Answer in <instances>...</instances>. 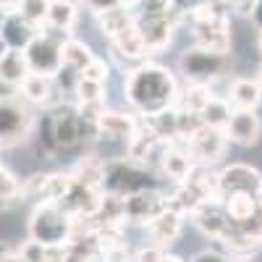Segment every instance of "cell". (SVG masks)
Here are the masks:
<instances>
[{
  "instance_id": "cell-1",
  "label": "cell",
  "mask_w": 262,
  "mask_h": 262,
  "mask_svg": "<svg viewBox=\"0 0 262 262\" xmlns=\"http://www.w3.org/2000/svg\"><path fill=\"white\" fill-rule=\"evenodd\" d=\"M179 81L170 69L160 63H139L126 71L123 79V97L128 107L139 118H155L179 102Z\"/></svg>"
},
{
  "instance_id": "cell-2",
  "label": "cell",
  "mask_w": 262,
  "mask_h": 262,
  "mask_svg": "<svg viewBox=\"0 0 262 262\" xmlns=\"http://www.w3.org/2000/svg\"><path fill=\"white\" fill-rule=\"evenodd\" d=\"M90 128L95 126L76 111V105L60 102V105H53L42 118H37L32 137L37 139L39 152H45L48 158H55L58 152L81 144Z\"/></svg>"
},
{
  "instance_id": "cell-3",
  "label": "cell",
  "mask_w": 262,
  "mask_h": 262,
  "mask_svg": "<svg viewBox=\"0 0 262 262\" xmlns=\"http://www.w3.org/2000/svg\"><path fill=\"white\" fill-rule=\"evenodd\" d=\"M27 238L45 247H66L74 238V215H69L55 202L34 205L27 226Z\"/></svg>"
},
{
  "instance_id": "cell-4",
  "label": "cell",
  "mask_w": 262,
  "mask_h": 262,
  "mask_svg": "<svg viewBox=\"0 0 262 262\" xmlns=\"http://www.w3.org/2000/svg\"><path fill=\"white\" fill-rule=\"evenodd\" d=\"M179 74L186 79V84H205L210 86L212 81L223 79L231 74V55L212 53L205 48H186L179 55Z\"/></svg>"
},
{
  "instance_id": "cell-5",
  "label": "cell",
  "mask_w": 262,
  "mask_h": 262,
  "mask_svg": "<svg viewBox=\"0 0 262 262\" xmlns=\"http://www.w3.org/2000/svg\"><path fill=\"white\" fill-rule=\"evenodd\" d=\"M189 21H191V37L196 48L231 55V21L223 11L210 6L200 13L189 16Z\"/></svg>"
},
{
  "instance_id": "cell-6",
  "label": "cell",
  "mask_w": 262,
  "mask_h": 262,
  "mask_svg": "<svg viewBox=\"0 0 262 262\" xmlns=\"http://www.w3.org/2000/svg\"><path fill=\"white\" fill-rule=\"evenodd\" d=\"M142 189H152V176L149 168L128 160V158H118V160H105V176H102V191L113 194V196H128Z\"/></svg>"
},
{
  "instance_id": "cell-7",
  "label": "cell",
  "mask_w": 262,
  "mask_h": 262,
  "mask_svg": "<svg viewBox=\"0 0 262 262\" xmlns=\"http://www.w3.org/2000/svg\"><path fill=\"white\" fill-rule=\"evenodd\" d=\"M34 123L37 116L21 100L0 97V149L29 142L34 134Z\"/></svg>"
},
{
  "instance_id": "cell-8",
  "label": "cell",
  "mask_w": 262,
  "mask_h": 262,
  "mask_svg": "<svg viewBox=\"0 0 262 262\" xmlns=\"http://www.w3.org/2000/svg\"><path fill=\"white\" fill-rule=\"evenodd\" d=\"M63 39L48 29H42L24 50L32 74H42V76H55L63 69Z\"/></svg>"
},
{
  "instance_id": "cell-9",
  "label": "cell",
  "mask_w": 262,
  "mask_h": 262,
  "mask_svg": "<svg viewBox=\"0 0 262 262\" xmlns=\"http://www.w3.org/2000/svg\"><path fill=\"white\" fill-rule=\"evenodd\" d=\"M228 137H226V131L223 128H212V126H200L194 131V134L181 144L189 155H191V160H194V165H215V163H221L223 158H226V152H228Z\"/></svg>"
},
{
  "instance_id": "cell-10",
  "label": "cell",
  "mask_w": 262,
  "mask_h": 262,
  "mask_svg": "<svg viewBox=\"0 0 262 262\" xmlns=\"http://www.w3.org/2000/svg\"><path fill=\"white\" fill-rule=\"evenodd\" d=\"M134 16H137L134 27L139 29V34H142V39H144L149 55L163 53L170 42H173V32H176L179 18H176V13H173L170 8H165V11H152V13H134Z\"/></svg>"
},
{
  "instance_id": "cell-11",
  "label": "cell",
  "mask_w": 262,
  "mask_h": 262,
  "mask_svg": "<svg viewBox=\"0 0 262 262\" xmlns=\"http://www.w3.org/2000/svg\"><path fill=\"white\" fill-rule=\"evenodd\" d=\"M217 244L231 259H252V254L262 249V226L257 217L247 223H231V228Z\"/></svg>"
},
{
  "instance_id": "cell-12",
  "label": "cell",
  "mask_w": 262,
  "mask_h": 262,
  "mask_svg": "<svg viewBox=\"0 0 262 262\" xmlns=\"http://www.w3.org/2000/svg\"><path fill=\"white\" fill-rule=\"evenodd\" d=\"M168 207V196L160 194L155 186L152 189H142L123 196V215H126V223H137V226H149L155 217Z\"/></svg>"
},
{
  "instance_id": "cell-13",
  "label": "cell",
  "mask_w": 262,
  "mask_h": 262,
  "mask_svg": "<svg viewBox=\"0 0 262 262\" xmlns=\"http://www.w3.org/2000/svg\"><path fill=\"white\" fill-rule=\"evenodd\" d=\"M221 179V191L226 194H252V196H262V173L247 163H231L217 170Z\"/></svg>"
},
{
  "instance_id": "cell-14",
  "label": "cell",
  "mask_w": 262,
  "mask_h": 262,
  "mask_svg": "<svg viewBox=\"0 0 262 262\" xmlns=\"http://www.w3.org/2000/svg\"><path fill=\"white\" fill-rule=\"evenodd\" d=\"M223 131L231 144L254 147L262 139V118L257 116V111H238V107H233Z\"/></svg>"
},
{
  "instance_id": "cell-15",
  "label": "cell",
  "mask_w": 262,
  "mask_h": 262,
  "mask_svg": "<svg viewBox=\"0 0 262 262\" xmlns=\"http://www.w3.org/2000/svg\"><path fill=\"white\" fill-rule=\"evenodd\" d=\"M189 217L196 226V231H202L207 238H212V242H221L226 236V231L231 228V221L223 210V202H202Z\"/></svg>"
},
{
  "instance_id": "cell-16",
  "label": "cell",
  "mask_w": 262,
  "mask_h": 262,
  "mask_svg": "<svg viewBox=\"0 0 262 262\" xmlns=\"http://www.w3.org/2000/svg\"><path fill=\"white\" fill-rule=\"evenodd\" d=\"M111 53H113L116 60H121L123 66H131V69L149 58V50H147L137 27H131L123 34H118L116 39H111Z\"/></svg>"
},
{
  "instance_id": "cell-17",
  "label": "cell",
  "mask_w": 262,
  "mask_h": 262,
  "mask_svg": "<svg viewBox=\"0 0 262 262\" xmlns=\"http://www.w3.org/2000/svg\"><path fill=\"white\" fill-rule=\"evenodd\" d=\"M184 217H186V215H181L179 210L165 207V210L155 217V221L147 226V233H149V238H152V244H158V247H163V249H168L170 244H176L179 236H181V231H184Z\"/></svg>"
},
{
  "instance_id": "cell-18",
  "label": "cell",
  "mask_w": 262,
  "mask_h": 262,
  "mask_svg": "<svg viewBox=\"0 0 262 262\" xmlns=\"http://www.w3.org/2000/svg\"><path fill=\"white\" fill-rule=\"evenodd\" d=\"M137 123L139 118L134 113H121V111H105L102 116L95 118V131L100 137H107V139H121V142H128L137 131Z\"/></svg>"
},
{
  "instance_id": "cell-19",
  "label": "cell",
  "mask_w": 262,
  "mask_h": 262,
  "mask_svg": "<svg viewBox=\"0 0 262 262\" xmlns=\"http://www.w3.org/2000/svg\"><path fill=\"white\" fill-rule=\"evenodd\" d=\"M79 24V3L76 0H50V11L45 18V29L60 37H71Z\"/></svg>"
},
{
  "instance_id": "cell-20",
  "label": "cell",
  "mask_w": 262,
  "mask_h": 262,
  "mask_svg": "<svg viewBox=\"0 0 262 262\" xmlns=\"http://www.w3.org/2000/svg\"><path fill=\"white\" fill-rule=\"evenodd\" d=\"M191 168H194V160L181 144H168L165 152L160 155V163H158V170L165 179H170L173 184H184L189 179Z\"/></svg>"
},
{
  "instance_id": "cell-21",
  "label": "cell",
  "mask_w": 262,
  "mask_h": 262,
  "mask_svg": "<svg viewBox=\"0 0 262 262\" xmlns=\"http://www.w3.org/2000/svg\"><path fill=\"white\" fill-rule=\"evenodd\" d=\"M39 32H42L39 27L29 24V21L18 13H6V21H3V27H0V37L6 39V45L11 50H27V45Z\"/></svg>"
},
{
  "instance_id": "cell-22",
  "label": "cell",
  "mask_w": 262,
  "mask_h": 262,
  "mask_svg": "<svg viewBox=\"0 0 262 262\" xmlns=\"http://www.w3.org/2000/svg\"><path fill=\"white\" fill-rule=\"evenodd\" d=\"M18 95L32 105H42V107H53L55 105V81L53 76H42V74H29L18 86Z\"/></svg>"
},
{
  "instance_id": "cell-23",
  "label": "cell",
  "mask_w": 262,
  "mask_h": 262,
  "mask_svg": "<svg viewBox=\"0 0 262 262\" xmlns=\"http://www.w3.org/2000/svg\"><path fill=\"white\" fill-rule=\"evenodd\" d=\"M184 184H189L196 194H200L202 202H223L221 179H217V170L210 168V165H194Z\"/></svg>"
},
{
  "instance_id": "cell-24",
  "label": "cell",
  "mask_w": 262,
  "mask_h": 262,
  "mask_svg": "<svg viewBox=\"0 0 262 262\" xmlns=\"http://www.w3.org/2000/svg\"><path fill=\"white\" fill-rule=\"evenodd\" d=\"M228 102L238 111H257L262 102V86L252 76H236L228 86Z\"/></svg>"
},
{
  "instance_id": "cell-25",
  "label": "cell",
  "mask_w": 262,
  "mask_h": 262,
  "mask_svg": "<svg viewBox=\"0 0 262 262\" xmlns=\"http://www.w3.org/2000/svg\"><path fill=\"white\" fill-rule=\"evenodd\" d=\"M134 8H126V6H113V8H107V11H100L95 13V24L97 29L107 37V39H116L118 34H123L126 29L134 27Z\"/></svg>"
},
{
  "instance_id": "cell-26",
  "label": "cell",
  "mask_w": 262,
  "mask_h": 262,
  "mask_svg": "<svg viewBox=\"0 0 262 262\" xmlns=\"http://www.w3.org/2000/svg\"><path fill=\"white\" fill-rule=\"evenodd\" d=\"M32 74L29 60L24 55V50H8L3 58H0V84L11 86V90H18L21 81Z\"/></svg>"
},
{
  "instance_id": "cell-27",
  "label": "cell",
  "mask_w": 262,
  "mask_h": 262,
  "mask_svg": "<svg viewBox=\"0 0 262 262\" xmlns=\"http://www.w3.org/2000/svg\"><path fill=\"white\" fill-rule=\"evenodd\" d=\"M223 210L231 223H247L257 217L259 200L252 194H226L223 196Z\"/></svg>"
},
{
  "instance_id": "cell-28",
  "label": "cell",
  "mask_w": 262,
  "mask_h": 262,
  "mask_svg": "<svg viewBox=\"0 0 262 262\" xmlns=\"http://www.w3.org/2000/svg\"><path fill=\"white\" fill-rule=\"evenodd\" d=\"M71 176L76 184L90 186V189H102V176H105V160L97 155H84L74 168Z\"/></svg>"
},
{
  "instance_id": "cell-29",
  "label": "cell",
  "mask_w": 262,
  "mask_h": 262,
  "mask_svg": "<svg viewBox=\"0 0 262 262\" xmlns=\"http://www.w3.org/2000/svg\"><path fill=\"white\" fill-rule=\"evenodd\" d=\"M95 58L97 55L92 53L90 42H84L79 37H66L63 39V66H69V69H74V71L81 74Z\"/></svg>"
},
{
  "instance_id": "cell-30",
  "label": "cell",
  "mask_w": 262,
  "mask_h": 262,
  "mask_svg": "<svg viewBox=\"0 0 262 262\" xmlns=\"http://www.w3.org/2000/svg\"><path fill=\"white\" fill-rule=\"evenodd\" d=\"M212 86H205V84H186V90L184 95H179V102L176 107H181V111L186 113H194V116H200L205 111V105L212 100Z\"/></svg>"
},
{
  "instance_id": "cell-31",
  "label": "cell",
  "mask_w": 262,
  "mask_h": 262,
  "mask_svg": "<svg viewBox=\"0 0 262 262\" xmlns=\"http://www.w3.org/2000/svg\"><path fill=\"white\" fill-rule=\"evenodd\" d=\"M231 113H233V105L228 102V97L226 95H212V100L205 105V111L200 113V121L205 126H212V128H226Z\"/></svg>"
},
{
  "instance_id": "cell-32",
  "label": "cell",
  "mask_w": 262,
  "mask_h": 262,
  "mask_svg": "<svg viewBox=\"0 0 262 262\" xmlns=\"http://www.w3.org/2000/svg\"><path fill=\"white\" fill-rule=\"evenodd\" d=\"M21 202V181L8 168L0 165V210H8Z\"/></svg>"
},
{
  "instance_id": "cell-33",
  "label": "cell",
  "mask_w": 262,
  "mask_h": 262,
  "mask_svg": "<svg viewBox=\"0 0 262 262\" xmlns=\"http://www.w3.org/2000/svg\"><path fill=\"white\" fill-rule=\"evenodd\" d=\"M48 11H50V0H21L18 6V16H24L29 24L45 29V18H48Z\"/></svg>"
},
{
  "instance_id": "cell-34",
  "label": "cell",
  "mask_w": 262,
  "mask_h": 262,
  "mask_svg": "<svg viewBox=\"0 0 262 262\" xmlns=\"http://www.w3.org/2000/svg\"><path fill=\"white\" fill-rule=\"evenodd\" d=\"M74 97H76V105H84V102H102V100H105V84H97V81H92V79L79 76L76 90H74Z\"/></svg>"
},
{
  "instance_id": "cell-35",
  "label": "cell",
  "mask_w": 262,
  "mask_h": 262,
  "mask_svg": "<svg viewBox=\"0 0 262 262\" xmlns=\"http://www.w3.org/2000/svg\"><path fill=\"white\" fill-rule=\"evenodd\" d=\"M53 249H55V247H45V244H39V242H32V238H27V242L16 249V254L24 259V262H45Z\"/></svg>"
},
{
  "instance_id": "cell-36",
  "label": "cell",
  "mask_w": 262,
  "mask_h": 262,
  "mask_svg": "<svg viewBox=\"0 0 262 262\" xmlns=\"http://www.w3.org/2000/svg\"><path fill=\"white\" fill-rule=\"evenodd\" d=\"M210 6H212V0H170V3H168V8L176 13V18L194 16V13H200V11H205Z\"/></svg>"
},
{
  "instance_id": "cell-37",
  "label": "cell",
  "mask_w": 262,
  "mask_h": 262,
  "mask_svg": "<svg viewBox=\"0 0 262 262\" xmlns=\"http://www.w3.org/2000/svg\"><path fill=\"white\" fill-rule=\"evenodd\" d=\"M84 79H92L97 84H107V79H111V63H105L102 58H95L86 69L81 71Z\"/></svg>"
},
{
  "instance_id": "cell-38",
  "label": "cell",
  "mask_w": 262,
  "mask_h": 262,
  "mask_svg": "<svg viewBox=\"0 0 262 262\" xmlns=\"http://www.w3.org/2000/svg\"><path fill=\"white\" fill-rule=\"evenodd\" d=\"M165 252L168 249H163L158 244H144V247H139L134 252V262H163Z\"/></svg>"
},
{
  "instance_id": "cell-39",
  "label": "cell",
  "mask_w": 262,
  "mask_h": 262,
  "mask_svg": "<svg viewBox=\"0 0 262 262\" xmlns=\"http://www.w3.org/2000/svg\"><path fill=\"white\" fill-rule=\"evenodd\" d=\"M191 262H233L223 249H202L191 257Z\"/></svg>"
},
{
  "instance_id": "cell-40",
  "label": "cell",
  "mask_w": 262,
  "mask_h": 262,
  "mask_svg": "<svg viewBox=\"0 0 262 262\" xmlns=\"http://www.w3.org/2000/svg\"><path fill=\"white\" fill-rule=\"evenodd\" d=\"M79 3L84 8H90L92 13H100V11H107V8L118 6V0H79Z\"/></svg>"
},
{
  "instance_id": "cell-41",
  "label": "cell",
  "mask_w": 262,
  "mask_h": 262,
  "mask_svg": "<svg viewBox=\"0 0 262 262\" xmlns=\"http://www.w3.org/2000/svg\"><path fill=\"white\" fill-rule=\"evenodd\" d=\"M249 18H252V24H254L257 32H259V29H262V0H254V3H252Z\"/></svg>"
},
{
  "instance_id": "cell-42",
  "label": "cell",
  "mask_w": 262,
  "mask_h": 262,
  "mask_svg": "<svg viewBox=\"0 0 262 262\" xmlns=\"http://www.w3.org/2000/svg\"><path fill=\"white\" fill-rule=\"evenodd\" d=\"M21 6V0H0V11L3 13H16Z\"/></svg>"
},
{
  "instance_id": "cell-43",
  "label": "cell",
  "mask_w": 262,
  "mask_h": 262,
  "mask_svg": "<svg viewBox=\"0 0 262 262\" xmlns=\"http://www.w3.org/2000/svg\"><path fill=\"white\" fill-rule=\"evenodd\" d=\"M0 262H24V259H21V257H18L16 252H11V254H6V257L0 259Z\"/></svg>"
},
{
  "instance_id": "cell-44",
  "label": "cell",
  "mask_w": 262,
  "mask_h": 262,
  "mask_svg": "<svg viewBox=\"0 0 262 262\" xmlns=\"http://www.w3.org/2000/svg\"><path fill=\"white\" fill-rule=\"evenodd\" d=\"M163 262H184V259H181L179 254H168V252H165V257H163Z\"/></svg>"
},
{
  "instance_id": "cell-45",
  "label": "cell",
  "mask_w": 262,
  "mask_h": 262,
  "mask_svg": "<svg viewBox=\"0 0 262 262\" xmlns=\"http://www.w3.org/2000/svg\"><path fill=\"white\" fill-rule=\"evenodd\" d=\"M8 50H11V48L6 45V39H3V37H0V58H3V55H6Z\"/></svg>"
},
{
  "instance_id": "cell-46",
  "label": "cell",
  "mask_w": 262,
  "mask_h": 262,
  "mask_svg": "<svg viewBox=\"0 0 262 262\" xmlns=\"http://www.w3.org/2000/svg\"><path fill=\"white\" fill-rule=\"evenodd\" d=\"M6 254H11V249L6 247V242H0V259H3Z\"/></svg>"
},
{
  "instance_id": "cell-47",
  "label": "cell",
  "mask_w": 262,
  "mask_h": 262,
  "mask_svg": "<svg viewBox=\"0 0 262 262\" xmlns=\"http://www.w3.org/2000/svg\"><path fill=\"white\" fill-rule=\"evenodd\" d=\"M257 50L262 53V29H259V34H257Z\"/></svg>"
},
{
  "instance_id": "cell-48",
  "label": "cell",
  "mask_w": 262,
  "mask_h": 262,
  "mask_svg": "<svg viewBox=\"0 0 262 262\" xmlns=\"http://www.w3.org/2000/svg\"><path fill=\"white\" fill-rule=\"evenodd\" d=\"M257 221H259V226H262V202H259V210H257Z\"/></svg>"
},
{
  "instance_id": "cell-49",
  "label": "cell",
  "mask_w": 262,
  "mask_h": 262,
  "mask_svg": "<svg viewBox=\"0 0 262 262\" xmlns=\"http://www.w3.org/2000/svg\"><path fill=\"white\" fill-rule=\"evenodd\" d=\"M257 81H259V86H262V66H259V71H257V76H254Z\"/></svg>"
},
{
  "instance_id": "cell-50",
  "label": "cell",
  "mask_w": 262,
  "mask_h": 262,
  "mask_svg": "<svg viewBox=\"0 0 262 262\" xmlns=\"http://www.w3.org/2000/svg\"><path fill=\"white\" fill-rule=\"evenodd\" d=\"M233 262H252V259H233Z\"/></svg>"
}]
</instances>
